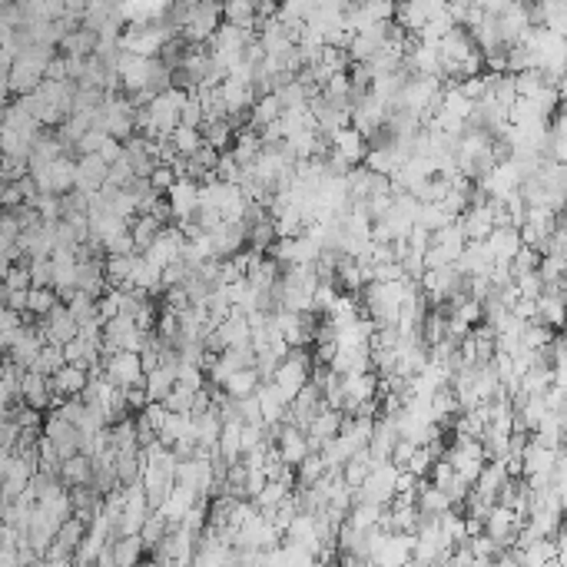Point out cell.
<instances>
[{
    "label": "cell",
    "instance_id": "6da1fadb",
    "mask_svg": "<svg viewBox=\"0 0 567 567\" xmlns=\"http://www.w3.org/2000/svg\"><path fill=\"white\" fill-rule=\"evenodd\" d=\"M100 368L103 375L110 378L114 385H137L143 382V366H139V352H126V349H116V352L100 355Z\"/></svg>",
    "mask_w": 567,
    "mask_h": 567
},
{
    "label": "cell",
    "instance_id": "f546056e",
    "mask_svg": "<svg viewBox=\"0 0 567 567\" xmlns=\"http://www.w3.org/2000/svg\"><path fill=\"white\" fill-rule=\"evenodd\" d=\"M0 286L7 289H30V269H27V259H17V263L7 265V276Z\"/></svg>",
    "mask_w": 567,
    "mask_h": 567
},
{
    "label": "cell",
    "instance_id": "2e32d148",
    "mask_svg": "<svg viewBox=\"0 0 567 567\" xmlns=\"http://www.w3.org/2000/svg\"><path fill=\"white\" fill-rule=\"evenodd\" d=\"M200 133H202V143L219 153L229 150V143H232V126L226 123V116H223V120H206V123L200 126Z\"/></svg>",
    "mask_w": 567,
    "mask_h": 567
},
{
    "label": "cell",
    "instance_id": "3957f363",
    "mask_svg": "<svg viewBox=\"0 0 567 567\" xmlns=\"http://www.w3.org/2000/svg\"><path fill=\"white\" fill-rule=\"evenodd\" d=\"M517 524H521V517H517L511 508L492 504V511L484 517V534H488L498 547H511V544H515V534H517Z\"/></svg>",
    "mask_w": 567,
    "mask_h": 567
},
{
    "label": "cell",
    "instance_id": "44dd1931",
    "mask_svg": "<svg viewBox=\"0 0 567 567\" xmlns=\"http://www.w3.org/2000/svg\"><path fill=\"white\" fill-rule=\"evenodd\" d=\"M63 305L70 309V315L76 319V326H80V322H90V319H100V315H97V299L80 289L70 292V295L63 299Z\"/></svg>",
    "mask_w": 567,
    "mask_h": 567
},
{
    "label": "cell",
    "instance_id": "7a4b0ae2",
    "mask_svg": "<svg viewBox=\"0 0 567 567\" xmlns=\"http://www.w3.org/2000/svg\"><path fill=\"white\" fill-rule=\"evenodd\" d=\"M166 202H169V213H173V223L179 219H193L196 206H200V183H193L189 177H179L173 186L163 193Z\"/></svg>",
    "mask_w": 567,
    "mask_h": 567
},
{
    "label": "cell",
    "instance_id": "1f68e13d",
    "mask_svg": "<svg viewBox=\"0 0 567 567\" xmlns=\"http://www.w3.org/2000/svg\"><path fill=\"white\" fill-rule=\"evenodd\" d=\"M160 312H173V315H179L183 309L189 305V295H186V289L183 286H169V289H163V299H160Z\"/></svg>",
    "mask_w": 567,
    "mask_h": 567
},
{
    "label": "cell",
    "instance_id": "e575fe53",
    "mask_svg": "<svg viewBox=\"0 0 567 567\" xmlns=\"http://www.w3.org/2000/svg\"><path fill=\"white\" fill-rule=\"evenodd\" d=\"M186 272H189V265L183 263V259H173V263H166L163 269H160V286H163V289H169V286H183Z\"/></svg>",
    "mask_w": 567,
    "mask_h": 567
},
{
    "label": "cell",
    "instance_id": "ba28073f",
    "mask_svg": "<svg viewBox=\"0 0 567 567\" xmlns=\"http://www.w3.org/2000/svg\"><path fill=\"white\" fill-rule=\"evenodd\" d=\"M328 139H332V150H339L342 156H345V160H349L352 166L366 160L368 143H366V137H362V133H358V130H355L352 123L342 126V130H335V133H332Z\"/></svg>",
    "mask_w": 567,
    "mask_h": 567
},
{
    "label": "cell",
    "instance_id": "836d02e7",
    "mask_svg": "<svg viewBox=\"0 0 567 567\" xmlns=\"http://www.w3.org/2000/svg\"><path fill=\"white\" fill-rule=\"evenodd\" d=\"M511 282H515L517 295H524V299H538V295H541V289H544V279L538 276V269H534V272H524V276H517V279H511Z\"/></svg>",
    "mask_w": 567,
    "mask_h": 567
},
{
    "label": "cell",
    "instance_id": "d6a6232c",
    "mask_svg": "<svg viewBox=\"0 0 567 567\" xmlns=\"http://www.w3.org/2000/svg\"><path fill=\"white\" fill-rule=\"evenodd\" d=\"M146 183H150L153 193H160L163 196L166 189L177 183V173H173V166H166V163H156L153 166V173L146 177Z\"/></svg>",
    "mask_w": 567,
    "mask_h": 567
},
{
    "label": "cell",
    "instance_id": "d4e9b609",
    "mask_svg": "<svg viewBox=\"0 0 567 567\" xmlns=\"http://www.w3.org/2000/svg\"><path fill=\"white\" fill-rule=\"evenodd\" d=\"M445 223H452V216L445 213L438 202H418V209H415V226H425L429 232H435V229H441Z\"/></svg>",
    "mask_w": 567,
    "mask_h": 567
},
{
    "label": "cell",
    "instance_id": "484cf974",
    "mask_svg": "<svg viewBox=\"0 0 567 567\" xmlns=\"http://www.w3.org/2000/svg\"><path fill=\"white\" fill-rule=\"evenodd\" d=\"M100 246H103V252H106V256H126V252H137V246H133V236H130V226L114 229L110 236H103Z\"/></svg>",
    "mask_w": 567,
    "mask_h": 567
},
{
    "label": "cell",
    "instance_id": "60d3db41",
    "mask_svg": "<svg viewBox=\"0 0 567 567\" xmlns=\"http://www.w3.org/2000/svg\"><path fill=\"white\" fill-rule=\"evenodd\" d=\"M0 156H4V150H0Z\"/></svg>",
    "mask_w": 567,
    "mask_h": 567
},
{
    "label": "cell",
    "instance_id": "7402d4cb",
    "mask_svg": "<svg viewBox=\"0 0 567 567\" xmlns=\"http://www.w3.org/2000/svg\"><path fill=\"white\" fill-rule=\"evenodd\" d=\"M166 528H169V521H166V517L160 515L156 508H150V515L143 517V524H139V541H143V547L150 551L153 544H156L166 534Z\"/></svg>",
    "mask_w": 567,
    "mask_h": 567
},
{
    "label": "cell",
    "instance_id": "8fae6325",
    "mask_svg": "<svg viewBox=\"0 0 567 567\" xmlns=\"http://www.w3.org/2000/svg\"><path fill=\"white\" fill-rule=\"evenodd\" d=\"M259 372L252 366L246 368H236V372H229L226 382H223V391H226L229 398H246V395H252V391L259 389Z\"/></svg>",
    "mask_w": 567,
    "mask_h": 567
},
{
    "label": "cell",
    "instance_id": "83f0119b",
    "mask_svg": "<svg viewBox=\"0 0 567 567\" xmlns=\"http://www.w3.org/2000/svg\"><path fill=\"white\" fill-rule=\"evenodd\" d=\"M133 183V166H130V160L126 156H120L116 163L106 166V186H116V189H123Z\"/></svg>",
    "mask_w": 567,
    "mask_h": 567
},
{
    "label": "cell",
    "instance_id": "ffe728a7",
    "mask_svg": "<svg viewBox=\"0 0 567 567\" xmlns=\"http://www.w3.org/2000/svg\"><path fill=\"white\" fill-rule=\"evenodd\" d=\"M276 242V226H272V216H265V219H259V223H249L246 226V246L249 249H259L265 252L269 246Z\"/></svg>",
    "mask_w": 567,
    "mask_h": 567
},
{
    "label": "cell",
    "instance_id": "9a60e30c",
    "mask_svg": "<svg viewBox=\"0 0 567 567\" xmlns=\"http://www.w3.org/2000/svg\"><path fill=\"white\" fill-rule=\"evenodd\" d=\"M326 471H328V468H326V461H322V454L309 452L303 461L295 465V488H312L315 481L322 478Z\"/></svg>",
    "mask_w": 567,
    "mask_h": 567
},
{
    "label": "cell",
    "instance_id": "603a6c76",
    "mask_svg": "<svg viewBox=\"0 0 567 567\" xmlns=\"http://www.w3.org/2000/svg\"><path fill=\"white\" fill-rule=\"evenodd\" d=\"M63 366V345H53V342H43L40 345V352H37V358H34V372H40V375H47L51 378L57 368Z\"/></svg>",
    "mask_w": 567,
    "mask_h": 567
},
{
    "label": "cell",
    "instance_id": "5b68a950",
    "mask_svg": "<svg viewBox=\"0 0 567 567\" xmlns=\"http://www.w3.org/2000/svg\"><path fill=\"white\" fill-rule=\"evenodd\" d=\"M20 402L30 405V408H40L47 412L53 405V391H51V378L34 372V368H24L20 375Z\"/></svg>",
    "mask_w": 567,
    "mask_h": 567
},
{
    "label": "cell",
    "instance_id": "30bf717a",
    "mask_svg": "<svg viewBox=\"0 0 567 567\" xmlns=\"http://www.w3.org/2000/svg\"><path fill=\"white\" fill-rule=\"evenodd\" d=\"M90 475H93V461H90L83 452L67 454L60 461V481L67 488H74V484H90Z\"/></svg>",
    "mask_w": 567,
    "mask_h": 567
},
{
    "label": "cell",
    "instance_id": "9c48e42d",
    "mask_svg": "<svg viewBox=\"0 0 567 567\" xmlns=\"http://www.w3.org/2000/svg\"><path fill=\"white\" fill-rule=\"evenodd\" d=\"M196 498H200V494L193 492V488H186V484H173V488L166 492L163 504H160L156 511H160V515H163L166 521H169V524H179V517L186 515L189 504L196 501Z\"/></svg>",
    "mask_w": 567,
    "mask_h": 567
},
{
    "label": "cell",
    "instance_id": "cb8c5ba5",
    "mask_svg": "<svg viewBox=\"0 0 567 567\" xmlns=\"http://www.w3.org/2000/svg\"><path fill=\"white\" fill-rule=\"evenodd\" d=\"M538 263H541V252L534 249V246H517V252L511 256V263H508V272H511V279L524 276V272H534L538 269Z\"/></svg>",
    "mask_w": 567,
    "mask_h": 567
},
{
    "label": "cell",
    "instance_id": "277c9868",
    "mask_svg": "<svg viewBox=\"0 0 567 567\" xmlns=\"http://www.w3.org/2000/svg\"><path fill=\"white\" fill-rule=\"evenodd\" d=\"M76 319L70 315L67 305H53L51 312L40 319V332H43V342H53V345H63V342H70L76 335Z\"/></svg>",
    "mask_w": 567,
    "mask_h": 567
},
{
    "label": "cell",
    "instance_id": "ac0fdd59",
    "mask_svg": "<svg viewBox=\"0 0 567 567\" xmlns=\"http://www.w3.org/2000/svg\"><path fill=\"white\" fill-rule=\"evenodd\" d=\"M114 561L116 564H137V561H143V555H146V547H143V541H139V534H123V538H114Z\"/></svg>",
    "mask_w": 567,
    "mask_h": 567
},
{
    "label": "cell",
    "instance_id": "d590c367",
    "mask_svg": "<svg viewBox=\"0 0 567 567\" xmlns=\"http://www.w3.org/2000/svg\"><path fill=\"white\" fill-rule=\"evenodd\" d=\"M17 236H20V223H17L13 209H0V242H4V246H13Z\"/></svg>",
    "mask_w": 567,
    "mask_h": 567
},
{
    "label": "cell",
    "instance_id": "4fadbf2b",
    "mask_svg": "<svg viewBox=\"0 0 567 567\" xmlns=\"http://www.w3.org/2000/svg\"><path fill=\"white\" fill-rule=\"evenodd\" d=\"M173 382H177V372L169 366H160V368H153V372H146V375H143L146 398H150V402H163L166 391L173 389Z\"/></svg>",
    "mask_w": 567,
    "mask_h": 567
},
{
    "label": "cell",
    "instance_id": "d6986e66",
    "mask_svg": "<svg viewBox=\"0 0 567 567\" xmlns=\"http://www.w3.org/2000/svg\"><path fill=\"white\" fill-rule=\"evenodd\" d=\"M169 143H173V150H177L179 156H193V153L202 146V133L196 126L177 123L173 126V133H169Z\"/></svg>",
    "mask_w": 567,
    "mask_h": 567
},
{
    "label": "cell",
    "instance_id": "f35d334b",
    "mask_svg": "<svg viewBox=\"0 0 567 567\" xmlns=\"http://www.w3.org/2000/svg\"><path fill=\"white\" fill-rule=\"evenodd\" d=\"M0 358H4V345H0Z\"/></svg>",
    "mask_w": 567,
    "mask_h": 567
},
{
    "label": "cell",
    "instance_id": "e0dca14e",
    "mask_svg": "<svg viewBox=\"0 0 567 567\" xmlns=\"http://www.w3.org/2000/svg\"><path fill=\"white\" fill-rule=\"evenodd\" d=\"M57 303H60V295L51 286H30L27 289V312L34 315V319H43Z\"/></svg>",
    "mask_w": 567,
    "mask_h": 567
},
{
    "label": "cell",
    "instance_id": "8992f818",
    "mask_svg": "<svg viewBox=\"0 0 567 567\" xmlns=\"http://www.w3.org/2000/svg\"><path fill=\"white\" fill-rule=\"evenodd\" d=\"M90 372L80 366H70V362H63L57 372L51 375V391H53V402H60V398H70V395H80L83 385H87Z\"/></svg>",
    "mask_w": 567,
    "mask_h": 567
},
{
    "label": "cell",
    "instance_id": "f1b7e54d",
    "mask_svg": "<svg viewBox=\"0 0 567 567\" xmlns=\"http://www.w3.org/2000/svg\"><path fill=\"white\" fill-rule=\"evenodd\" d=\"M34 209L40 213L43 223H57V219L63 216V200L57 196V193H40V200H37Z\"/></svg>",
    "mask_w": 567,
    "mask_h": 567
},
{
    "label": "cell",
    "instance_id": "4316f807",
    "mask_svg": "<svg viewBox=\"0 0 567 567\" xmlns=\"http://www.w3.org/2000/svg\"><path fill=\"white\" fill-rule=\"evenodd\" d=\"M213 173H216V179H223V183H236V186H240L242 166L236 163V156H232V153L223 150L219 153V160H216V166H213Z\"/></svg>",
    "mask_w": 567,
    "mask_h": 567
},
{
    "label": "cell",
    "instance_id": "8d00e7d4",
    "mask_svg": "<svg viewBox=\"0 0 567 567\" xmlns=\"http://www.w3.org/2000/svg\"><path fill=\"white\" fill-rule=\"evenodd\" d=\"M123 402H126V412H133V415H137L143 405L150 402V398H146V389H143V382H137V385H126Z\"/></svg>",
    "mask_w": 567,
    "mask_h": 567
},
{
    "label": "cell",
    "instance_id": "52a82bcc",
    "mask_svg": "<svg viewBox=\"0 0 567 567\" xmlns=\"http://www.w3.org/2000/svg\"><path fill=\"white\" fill-rule=\"evenodd\" d=\"M103 183H106V163L100 160V153H83V156H76V183H74V189L97 193Z\"/></svg>",
    "mask_w": 567,
    "mask_h": 567
},
{
    "label": "cell",
    "instance_id": "5bb4252c",
    "mask_svg": "<svg viewBox=\"0 0 567 567\" xmlns=\"http://www.w3.org/2000/svg\"><path fill=\"white\" fill-rule=\"evenodd\" d=\"M143 454H139V448H123V452H116L114 458V471L116 478H120V484H130V481H139V471H143Z\"/></svg>",
    "mask_w": 567,
    "mask_h": 567
},
{
    "label": "cell",
    "instance_id": "7c38bea8",
    "mask_svg": "<svg viewBox=\"0 0 567 567\" xmlns=\"http://www.w3.org/2000/svg\"><path fill=\"white\" fill-rule=\"evenodd\" d=\"M126 226H130L133 246H137V252H139V249H146V246H150V242L156 240V236H160V229H163V223H160L156 216H150V213H137L133 219H130V223H126Z\"/></svg>",
    "mask_w": 567,
    "mask_h": 567
},
{
    "label": "cell",
    "instance_id": "4dcf8cb0",
    "mask_svg": "<svg viewBox=\"0 0 567 567\" xmlns=\"http://www.w3.org/2000/svg\"><path fill=\"white\" fill-rule=\"evenodd\" d=\"M431 465H435V458H431V452L425 448V445H415V452H412V458L405 461V468H408L412 475H418V478H429Z\"/></svg>",
    "mask_w": 567,
    "mask_h": 567
},
{
    "label": "cell",
    "instance_id": "ab89813d",
    "mask_svg": "<svg viewBox=\"0 0 567 567\" xmlns=\"http://www.w3.org/2000/svg\"><path fill=\"white\" fill-rule=\"evenodd\" d=\"M249 4H252V7H256V4H259V0H249Z\"/></svg>",
    "mask_w": 567,
    "mask_h": 567
},
{
    "label": "cell",
    "instance_id": "74e56055",
    "mask_svg": "<svg viewBox=\"0 0 567 567\" xmlns=\"http://www.w3.org/2000/svg\"><path fill=\"white\" fill-rule=\"evenodd\" d=\"M97 153H100V160H103V163H106V166L116 163V160L123 156V139L106 137V139H103V143H100V150H97Z\"/></svg>",
    "mask_w": 567,
    "mask_h": 567
}]
</instances>
